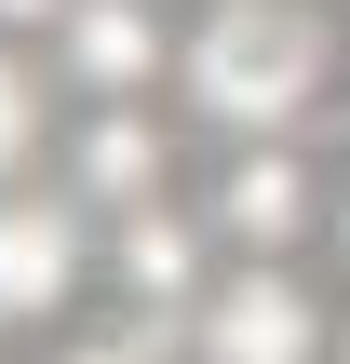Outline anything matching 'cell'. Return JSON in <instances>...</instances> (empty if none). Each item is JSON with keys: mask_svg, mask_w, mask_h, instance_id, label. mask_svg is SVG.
<instances>
[{"mask_svg": "<svg viewBox=\"0 0 350 364\" xmlns=\"http://www.w3.org/2000/svg\"><path fill=\"white\" fill-rule=\"evenodd\" d=\"M324 95V14L310 0H216L189 27V108L216 135H283Z\"/></svg>", "mask_w": 350, "mask_h": 364, "instance_id": "6da1fadb", "label": "cell"}, {"mask_svg": "<svg viewBox=\"0 0 350 364\" xmlns=\"http://www.w3.org/2000/svg\"><path fill=\"white\" fill-rule=\"evenodd\" d=\"M189 364H324V311H310V284L270 270V257H243L229 284L189 297Z\"/></svg>", "mask_w": 350, "mask_h": 364, "instance_id": "7a4b0ae2", "label": "cell"}, {"mask_svg": "<svg viewBox=\"0 0 350 364\" xmlns=\"http://www.w3.org/2000/svg\"><path fill=\"white\" fill-rule=\"evenodd\" d=\"M81 297V216L67 203H0V324H54Z\"/></svg>", "mask_w": 350, "mask_h": 364, "instance_id": "3957f363", "label": "cell"}, {"mask_svg": "<svg viewBox=\"0 0 350 364\" xmlns=\"http://www.w3.org/2000/svg\"><path fill=\"white\" fill-rule=\"evenodd\" d=\"M297 230H310V162H297L283 135H243V162L216 176V243L270 257V243H297Z\"/></svg>", "mask_w": 350, "mask_h": 364, "instance_id": "277c9868", "label": "cell"}, {"mask_svg": "<svg viewBox=\"0 0 350 364\" xmlns=\"http://www.w3.org/2000/svg\"><path fill=\"white\" fill-rule=\"evenodd\" d=\"M202 243H216V230H189V216H162V203H121L108 270H121L135 311H189V297H202Z\"/></svg>", "mask_w": 350, "mask_h": 364, "instance_id": "5b68a950", "label": "cell"}, {"mask_svg": "<svg viewBox=\"0 0 350 364\" xmlns=\"http://www.w3.org/2000/svg\"><path fill=\"white\" fill-rule=\"evenodd\" d=\"M67 162H81V189H94V203H162V162H175V135H162L148 108H121V95H108V108L81 122V149H67Z\"/></svg>", "mask_w": 350, "mask_h": 364, "instance_id": "8992f818", "label": "cell"}, {"mask_svg": "<svg viewBox=\"0 0 350 364\" xmlns=\"http://www.w3.org/2000/svg\"><path fill=\"white\" fill-rule=\"evenodd\" d=\"M67 68H81L94 95H135V81L162 68V14H148V0H67Z\"/></svg>", "mask_w": 350, "mask_h": 364, "instance_id": "52a82bcc", "label": "cell"}, {"mask_svg": "<svg viewBox=\"0 0 350 364\" xmlns=\"http://www.w3.org/2000/svg\"><path fill=\"white\" fill-rule=\"evenodd\" d=\"M27 149H40V81H27V68L0 54V176H13Z\"/></svg>", "mask_w": 350, "mask_h": 364, "instance_id": "ba28073f", "label": "cell"}, {"mask_svg": "<svg viewBox=\"0 0 350 364\" xmlns=\"http://www.w3.org/2000/svg\"><path fill=\"white\" fill-rule=\"evenodd\" d=\"M67 364H162V351H148V338H81Z\"/></svg>", "mask_w": 350, "mask_h": 364, "instance_id": "9c48e42d", "label": "cell"}, {"mask_svg": "<svg viewBox=\"0 0 350 364\" xmlns=\"http://www.w3.org/2000/svg\"><path fill=\"white\" fill-rule=\"evenodd\" d=\"M0 27H67V0H0Z\"/></svg>", "mask_w": 350, "mask_h": 364, "instance_id": "30bf717a", "label": "cell"}, {"mask_svg": "<svg viewBox=\"0 0 350 364\" xmlns=\"http://www.w3.org/2000/svg\"><path fill=\"white\" fill-rule=\"evenodd\" d=\"M337 257H350V189H337Z\"/></svg>", "mask_w": 350, "mask_h": 364, "instance_id": "8fae6325", "label": "cell"}, {"mask_svg": "<svg viewBox=\"0 0 350 364\" xmlns=\"http://www.w3.org/2000/svg\"><path fill=\"white\" fill-rule=\"evenodd\" d=\"M337 364H350V338H337Z\"/></svg>", "mask_w": 350, "mask_h": 364, "instance_id": "7c38bea8", "label": "cell"}]
</instances>
